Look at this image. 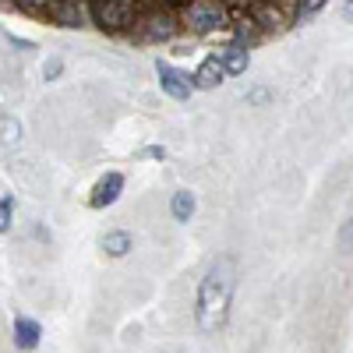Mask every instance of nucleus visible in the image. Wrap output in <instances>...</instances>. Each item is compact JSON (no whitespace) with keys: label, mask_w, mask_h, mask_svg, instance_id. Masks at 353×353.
Here are the masks:
<instances>
[{"label":"nucleus","mask_w":353,"mask_h":353,"mask_svg":"<svg viewBox=\"0 0 353 353\" xmlns=\"http://www.w3.org/2000/svg\"><path fill=\"white\" fill-rule=\"evenodd\" d=\"M92 21L103 28V32H128V28L138 21V11H134V0H92L88 8Z\"/></svg>","instance_id":"2"},{"label":"nucleus","mask_w":353,"mask_h":353,"mask_svg":"<svg viewBox=\"0 0 353 353\" xmlns=\"http://www.w3.org/2000/svg\"><path fill=\"white\" fill-rule=\"evenodd\" d=\"M194 205H198V201H194V194H191V191H176V194H173V201H170V212H173V219H176V223H188V219L194 216Z\"/></svg>","instance_id":"10"},{"label":"nucleus","mask_w":353,"mask_h":353,"mask_svg":"<svg viewBox=\"0 0 353 353\" xmlns=\"http://www.w3.org/2000/svg\"><path fill=\"white\" fill-rule=\"evenodd\" d=\"M325 4H329V0H293V18H297V21H307V18H314Z\"/></svg>","instance_id":"13"},{"label":"nucleus","mask_w":353,"mask_h":353,"mask_svg":"<svg viewBox=\"0 0 353 353\" xmlns=\"http://www.w3.org/2000/svg\"><path fill=\"white\" fill-rule=\"evenodd\" d=\"M339 251L343 254H353V216L343 223V230H339Z\"/></svg>","instance_id":"16"},{"label":"nucleus","mask_w":353,"mask_h":353,"mask_svg":"<svg viewBox=\"0 0 353 353\" xmlns=\"http://www.w3.org/2000/svg\"><path fill=\"white\" fill-rule=\"evenodd\" d=\"M163 4H166V8H188L191 0H163Z\"/></svg>","instance_id":"21"},{"label":"nucleus","mask_w":353,"mask_h":353,"mask_svg":"<svg viewBox=\"0 0 353 353\" xmlns=\"http://www.w3.org/2000/svg\"><path fill=\"white\" fill-rule=\"evenodd\" d=\"M223 78H226V71L219 64V57H205V61L198 64V71H194L198 88H216V85H223Z\"/></svg>","instance_id":"8"},{"label":"nucleus","mask_w":353,"mask_h":353,"mask_svg":"<svg viewBox=\"0 0 353 353\" xmlns=\"http://www.w3.org/2000/svg\"><path fill=\"white\" fill-rule=\"evenodd\" d=\"M18 134H21V128H18L14 121H8V124H4V145H14Z\"/></svg>","instance_id":"18"},{"label":"nucleus","mask_w":353,"mask_h":353,"mask_svg":"<svg viewBox=\"0 0 353 353\" xmlns=\"http://www.w3.org/2000/svg\"><path fill=\"white\" fill-rule=\"evenodd\" d=\"M14 8L18 11H25V14H53V8H57V0H14Z\"/></svg>","instance_id":"14"},{"label":"nucleus","mask_w":353,"mask_h":353,"mask_svg":"<svg viewBox=\"0 0 353 353\" xmlns=\"http://www.w3.org/2000/svg\"><path fill=\"white\" fill-rule=\"evenodd\" d=\"M134 32L145 43H166V39L176 36V18L170 11H163V8H152L149 14H141L134 21Z\"/></svg>","instance_id":"4"},{"label":"nucleus","mask_w":353,"mask_h":353,"mask_svg":"<svg viewBox=\"0 0 353 353\" xmlns=\"http://www.w3.org/2000/svg\"><path fill=\"white\" fill-rule=\"evenodd\" d=\"M103 251H106L110 258H124V254L131 251V233H124V230L106 233V237H103Z\"/></svg>","instance_id":"11"},{"label":"nucleus","mask_w":353,"mask_h":353,"mask_svg":"<svg viewBox=\"0 0 353 353\" xmlns=\"http://www.w3.org/2000/svg\"><path fill=\"white\" fill-rule=\"evenodd\" d=\"M343 21H353V0H346V4H343Z\"/></svg>","instance_id":"20"},{"label":"nucleus","mask_w":353,"mask_h":353,"mask_svg":"<svg viewBox=\"0 0 353 353\" xmlns=\"http://www.w3.org/2000/svg\"><path fill=\"white\" fill-rule=\"evenodd\" d=\"M124 191V173H106L96 181L92 194H88V209H106V205H113L117 198H121Z\"/></svg>","instance_id":"6"},{"label":"nucleus","mask_w":353,"mask_h":353,"mask_svg":"<svg viewBox=\"0 0 353 353\" xmlns=\"http://www.w3.org/2000/svg\"><path fill=\"white\" fill-rule=\"evenodd\" d=\"M11 216H14V198L4 194V198H0V233L11 230Z\"/></svg>","instance_id":"15"},{"label":"nucleus","mask_w":353,"mask_h":353,"mask_svg":"<svg viewBox=\"0 0 353 353\" xmlns=\"http://www.w3.org/2000/svg\"><path fill=\"white\" fill-rule=\"evenodd\" d=\"M156 74H159V85H163V92L170 96V99H176V103H184V99H191V92H194V78L188 74V71H181V68H173V64H163V61H156Z\"/></svg>","instance_id":"5"},{"label":"nucleus","mask_w":353,"mask_h":353,"mask_svg":"<svg viewBox=\"0 0 353 353\" xmlns=\"http://www.w3.org/2000/svg\"><path fill=\"white\" fill-rule=\"evenodd\" d=\"M184 25L191 32H219L230 25V8L223 0H191L184 8Z\"/></svg>","instance_id":"3"},{"label":"nucleus","mask_w":353,"mask_h":353,"mask_svg":"<svg viewBox=\"0 0 353 353\" xmlns=\"http://www.w3.org/2000/svg\"><path fill=\"white\" fill-rule=\"evenodd\" d=\"M53 18L61 21L64 28H78V25H81V11H78L74 0H64V4H57V8H53Z\"/></svg>","instance_id":"12"},{"label":"nucleus","mask_w":353,"mask_h":353,"mask_svg":"<svg viewBox=\"0 0 353 353\" xmlns=\"http://www.w3.org/2000/svg\"><path fill=\"white\" fill-rule=\"evenodd\" d=\"M269 99H272L269 88H251V92H248V103L251 106H261V103H269Z\"/></svg>","instance_id":"17"},{"label":"nucleus","mask_w":353,"mask_h":353,"mask_svg":"<svg viewBox=\"0 0 353 353\" xmlns=\"http://www.w3.org/2000/svg\"><path fill=\"white\" fill-rule=\"evenodd\" d=\"M57 74H61V61H50V64L43 68V78H46V81H53Z\"/></svg>","instance_id":"19"},{"label":"nucleus","mask_w":353,"mask_h":353,"mask_svg":"<svg viewBox=\"0 0 353 353\" xmlns=\"http://www.w3.org/2000/svg\"><path fill=\"white\" fill-rule=\"evenodd\" d=\"M39 336H43V329H39V321H32V318H14V346L18 350H36L39 346Z\"/></svg>","instance_id":"7"},{"label":"nucleus","mask_w":353,"mask_h":353,"mask_svg":"<svg viewBox=\"0 0 353 353\" xmlns=\"http://www.w3.org/2000/svg\"><path fill=\"white\" fill-rule=\"evenodd\" d=\"M233 290H237V258L223 254L209 265V272L198 283V297H194V321L201 332H219L230 321V304H233Z\"/></svg>","instance_id":"1"},{"label":"nucleus","mask_w":353,"mask_h":353,"mask_svg":"<svg viewBox=\"0 0 353 353\" xmlns=\"http://www.w3.org/2000/svg\"><path fill=\"white\" fill-rule=\"evenodd\" d=\"M219 64H223L226 74H244L248 64H251V57H248L244 46H226V50H219Z\"/></svg>","instance_id":"9"}]
</instances>
